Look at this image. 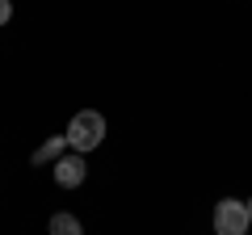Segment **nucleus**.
<instances>
[{
    "instance_id": "f257e3e1",
    "label": "nucleus",
    "mask_w": 252,
    "mask_h": 235,
    "mask_svg": "<svg viewBox=\"0 0 252 235\" xmlns=\"http://www.w3.org/2000/svg\"><path fill=\"white\" fill-rule=\"evenodd\" d=\"M67 147H72L76 155H84V151H93V147H101L105 143V118L97 114V109H80V114L67 122Z\"/></svg>"
},
{
    "instance_id": "20e7f679",
    "label": "nucleus",
    "mask_w": 252,
    "mask_h": 235,
    "mask_svg": "<svg viewBox=\"0 0 252 235\" xmlns=\"http://www.w3.org/2000/svg\"><path fill=\"white\" fill-rule=\"evenodd\" d=\"M63 147H67V139H63V135L46 139V143L38 147L34 155H30V164H55V160H59V155H63Z\"/></svg>"
},
{
    "instance_id": "423d86ee",
    "label": "nucleus",
    "mask_w": 252,
    "mask_h": 235,
    "mask_svg": "<svg viewBox=\"0 0 252 235\" xmlns=\"http://www.w3.org/2000/svg\"><path fill=\"white\" fill-rule=\"evenodd\" d=\"M9 17H13V0H0V26H4Z\"/></svg>"
},
{
    "instance_id": "7ed1b4c3",
    "label": "nucleus",
    "mask_w": 252,
    "mask_h": 235,
    "mask_svg": "<svg viewBox=\"0 0 252 235\" xmlns=\"http://www.w3.org/2000/svg\"><path fill=\"white\" fill-rule=\"evenodd\" d=\"M51 168H55V185H59V189H80L84 176H89V164H84V155H59Z\"/></svg>"
},
{
    "instance_id": "39448f33",
    "label": "nucleus",
    "mask_w": 252,
    "mask_h": 235,
    "mask_svg": "<svg viewBox=\"0 0 252 235\" xmlns=\"http://www.w3.org/2000/svg\"><path fill=\"white\" fill-rule=\"evenodd\" d=\"M51 235H84L80 218L67 214V210H59V214H51Z\"/></svg>"
},
{
    "instance_id": "f03ea898",
    "label": "nucleus",
    "mask_w": 252,
    "mask_h": 235,
    "mask_svg": "<svg viewBox=\"0 0 252 235\" xmlns=\"http://www.w3.org/2000/svg\"><path fill=\"white\" fill-rule=\"evenodd\" d=\"M248 206L235 198L215 202V235H248Z\"/></svg>"
},
{
    "instance_id": "0eeeda50",
    "label": "nucleus",
    "mask_w": 252,
    "mask_h": 235,
    "mask_svg": "<svg viewBox=\"0 0 252 235\" xmlns=\"http://www.w3.org/2000/svg\"><path fill=\"white\" fill-rule=\"evenodd\" d=\"M244 206H248V223H252V198H248V202H244Z\"/></svg>"
}]
</instances>
